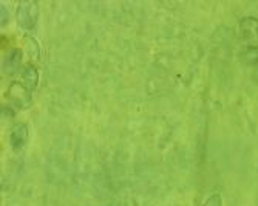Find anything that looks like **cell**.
<instances>
[{
  "label": "cell",
  "instance_id": "cell-6",
  "mask_svg": "<svg viewBox=\"0 0 258 206\" xmlns=\"http://www.w3.org/2000/svg\"><path fill=\"white\" fill-rule=\"evenodd\" d=\"M22 84L30 90H34L39 82V72L34 64L28 62L22 67Z\"/></svg>",
  "mask_w": 258,
  "mask_h": 206
},
{
  "label": "cell",
  "instance_id": "cell-2",
  "mask_svg": "<svg viewBox=\"0 0 258 206\" xmlns=\"http://www.w3.org/2000/svg\"><path fill=\"white\" fill-rule=\"evenodd\" d=\"M7 98L16 109H27L31 104V90L20 81H13L7 90Z\"/></svg>",
  "mask_w": 258,
  "mask_h": 206
},
{
  "label": "cell",
  "instance_id": "cell-10",
  "mask_svg": "<svg viewBox=\"0 0 258 206\" xmlns=\"http://www.w3.org/2000/svg\"><path fill=\"white\" fill-rule=\"evenodd\" d=\"M16 113V107L13 104H2V117H13Z\"/></svg>",
  "mask_w": 258,
  "mask_h": 206
},
{
  "label": "cell",
  "instance_id": "cell-8",
  "mask_svg": "<svg viewBox=\"0 0 258 206\" xmlns=\"http://www.w3.org/2000/svg\"><path fill=\"white\" fill-rule=\"evenodd\" d=\"M204 206H223V201H221V195L220 194H214L207 198V201L204 203Z\"/></svg>",
  "mask_w": 258,
  "mask_h": 206
},
{
  "label": "cell",
  "instance_id": "cell-9",
  "mask_svg": "<svg viewBox=\"0 0 258 206\" xmlns=\"http://www.w3.org/2000/svg\"><path fill=\"white\" fill-rule=\"evenodd\" d=\"M8 19H10V13H8V8L0 4V24L2 25H7L8 24Z\"/></svg>",
  "mask_w": 258,
  "mask_h": 206
},
{
  "label": "cell",
  "instance_id": "cell-1",
  "mask_svg": "<svg viewBox=\"0 0 258 206\" xmlns=\"http://www.w3.org/2000/svg\"><path fill=\"white\" fill-rule=\"evenodd\" d=\"M39 4L36 0H22L17 5V22L22 28L31 30L37 24Z\"/></svg>",
  "mask_w": 258,
  "mask_h": 206
},
{
  "label": "cell",
  "instance_id": "cell-4",
  "mask_svg": "<svg viewBox=\"0 0 258 206\" xmlns=\"http://www.w3.org/2000/svg\"><path fill=\"white\" fill-rule=\"evenodd\" d=\"M20 64H22V52L19 48H10V50H7V53L4 56L2 70L8 76H13L19 72Z\"/></svg>",
  "mask_w": 258,
  "mask_h": 206
},
{
  "label": "cell",
  "instance_id": "cell-3",
  "mask_svg": "<svg viewBox=\"0 0 258 206\" xmlns=\"http://www.w3.org/2000/svg\"><path fill=\"white\" fill-rule=\"evenodd\" d=\"M30 138V129L25 123H16L8 133V140L10 144L14 150H22L27 146Z\"/></svg>",
  "mask_w": 258,
  "mask_h": 206
},
{
  "label": "cell",
  "instance_id": "cell-7",
  "mask_svg": "<svg viewBox=\"0 0 258 206\" xmlns=\"http://www.w3.org/2000/svg\"><path fill=\"white\" fill-rule=\"evenodd\" d=\"M240 58L244 64H249V65L258 64V45L249 43V45H246V47H243Z\"/></svg>",
  "mask_w": 258,
  "mask_h": 206
},
{
  "label": "cell",
  "instance_id": "cell-11",
  "mask_svg": "<svg viewBox=\"0 0 258 206\" xmlns=\"http://www.w3.org/2000/svg\"><path fill=\"white\" fill-rule=\"evenodd\" d=\"M252 78H253V81L258 84V67H256L255 70H253V73H252Z\"/></svg>",
  "mask_w": 258,
  "mask_h": 206
},
{
  "label": "cell",
  "instance_id": "cell-5",
  "mask_svg": "<svg viewBox=\"0 0 258 206\" xmlns=\"http://www.w3.org/2000/svg\"><path fill=\"white\" fill-rule=\"evenodd\" d=\"M240 36L244 40H258V19L253 16H246L238 24Z\"/></svg>",
  "mask_w": 258,
  "mask_h": 206
}]
</instances>
